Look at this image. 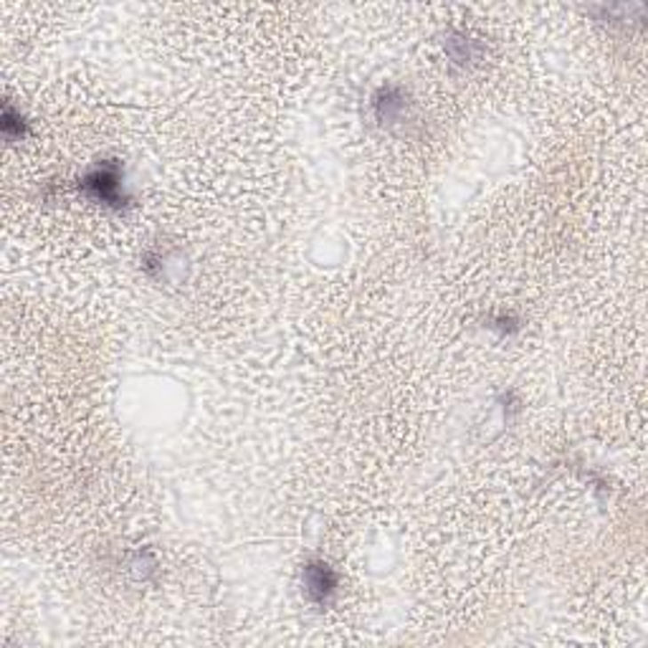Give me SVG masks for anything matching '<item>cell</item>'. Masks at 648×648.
<instances>
[{"label":"cell","instance_id":"9c48e42d","mask_svg":"<svg viewBox=\"0 0 648 648\" xmlns=\"http://www.w3.org/2000/svg\"><path fill=\"white\" fill-rule=\"evenodd\" d=\"M140 268H142V274L150 282L165 284L170 279V256H167V251L157 249V246L148 249L140 256Z\"/></svg>","mask_w":648,"mask_h":648},{"label":"cell","instance_id":"7a4b0ae2","mask_svg":"<svg viewBox=\"0 0 648 648\" xmlns=\"http://www.w3.org/2000/svg\"><path fill=\"white\" fill-rule=\"evenodd\" d=\"M370 115L375 124L390 134H411L418 124V107L408 86L382 82L370 94Z\"/></svg>","mask_w":648,"mask_h":648},{"label":"cell","instance_id":"30bf717a","mask_svg":"<svg viewBox=\"0 0 648 648\" xmlns=\"http://www.w3.org/2000/svg\"><path fill=\"white\" fill-rule=\"evenodd\" d=\"M497 405L507 426H512L516 418L522 416V396L516 393L515 388H504L497 396Z\"/></svg>","mask_w":648,"mask_h":648},{"label":"cell","instance_id":"277c9868","mask_svg":"<svg viewBox=\"0 0 648 648\" xmlns=\"http://www.w3.org/2000/svg\"><path fill=\"white\" fill-rule=\"evenodd\" d=\"M441 49L449 67L461 74L479 68L489 56L486 38L466 26H446V31L441 34Z\"/></svg>","mask_w":648,"mask_h":648},{"label":"cell","instance_id":"8992f818","mask_svg":"<svg viewBox=\"0 0 648 648\" xmlns=\"http://www.w3.org/2000/svg\"><path fill=\"white\" fill-rule=\"evenodd\" d=\"M590 16H596L598 23L605 26H631L633 20H644L646 13V5H596V8H588Z\"/></svg>","mask_w":648,"mask_h":648},{"label":"cell","instance_id":"3957f363","mask_svg":"<svg viewBox=\"0 0 648 648\" xmlns=\"http://www.w3.org/2000/svg\"><path fill=\"white\" fill-rule=\"evenodd\" d=\"M301 593L316 611H330L342 590V578L337 567L324 557H309L300 570Z\"/></svg>","mask_w":648,"mask_h":648},{"label":"cell","instance_id":"6da1fadb","mask_svg":"<svg viewBox=\"0 0 648 648\" xmlns=\"http://www.w3.org/2000/svg\"><path fill=\"white\" fill-rule=\"evenodd\" d=\"M76 193L86 203L97 205L107 213L124 216L134 208V196L127 185L124 160L119 157H100L76 178Z\"/></svg>","mask_w":648,"mask_h":648},{"label":"cell","instance_id":"52a82bcc","mask_svg":"<svg viewBox=\"0 0 648 648\" xmlns=\"http://www.w3.org/2000/svg\"><path fill=\"white\" fill-rule=\"evenodd\" d=\"M124 567H127V572L132 575L134 580L152 582L157 578V572H160V560H157V555L150 548H137L127 555Z\"/></svg>","mask_w":648,"mask_h":648},{"label":"cell","instance_id":"ba28073f","mask_svg":"<svg viewBox=\"0 0 648 648\" xmlns=\"http://www.w3.org/2000/svg\"><path fill=\"white\" fill-rule=\"evenodd\" d=\"M484 327L489 332H494L501 340H512L516 334L524 330V319L512 312V309H494L484 316Z\"/></svg>","mask_w":648,"mask_h":648},{"label":"cell","instance_id":"5b68a950","mask_svg":"<svg viewBox=\"0 0 648 648\" xmlns=\"http://www.w3.org/2000/svg\"><path fill=\"white\" fill-rule=\"evenodd\" d=\"M0 132L3 140L8 145H18V142H26L28 134H31V119L26 116V112L16 107L11 100L3 101V112H0Z\"/></svg>","mask_w":648,"mask_h":648}]
</instances>
